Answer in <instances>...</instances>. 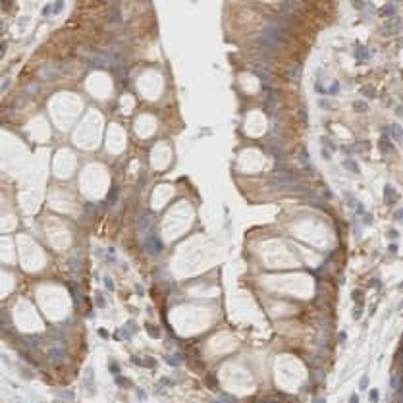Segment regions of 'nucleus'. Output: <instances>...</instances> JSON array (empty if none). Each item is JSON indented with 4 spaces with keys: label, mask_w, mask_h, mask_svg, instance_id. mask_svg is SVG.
I'll return each instance as SVG.
<instances>
[{
    "label": "nucleus",
    "mask_w": 403,
    "mask_h": 403,
    "mask_svg": "<svg viewBox=\"0 0 403 403\" xmlns=\"http://www.w3.org/2000/svg\"><path fill=\"white\" fill-rule=\"evenodd\" d=\"M390 131H392V135H393V139H395V141L401 139V129H399V126H395V123H393V126L390 127Z\"/></svg>",
    "instance_id": "nucleus-5"
},
{
    "label": "nucleus",
    "mask_w": 403,
    "mask_h": 403,
    "mask_svg": "<svg viewBox=\"0 0 403 403\" xmlns=\"http://www.w3.org/2000/svg\"><path fill=\"white\" fill-rule=\"evenodd\" d=\"M376 399H378V392L372 390V392H370V401H376Z\"/></svg>",
    "instance_id": "nucleus-16"
},
{
    "label": "nucleus",
    "mask_w": 403,
    "mask_h": 403,
    "mask_svg": "<svg viewBox=\"0 0 403 403\" xmlns=\"http://www.w3.org/2000/svg\"><path fill=\"white\" fill-rule=\"evenodd\" d=\"M355 56H357V58H366L368 54H366L365 50H363V47H357V50H355Z\"/></svg>",
    "instance_id": "nucleus-11"
},
{
    "label": "nucleus",
    "mask_w": 403,
    "mask_h": 403,
    "mask_svg": "<svg viewBox=\"0 0 403 403\" xmlns=\"http://www.w3.org/2000/svg\"><path fill=\"white\" fill-rule=\"evenodd\" d=\"M50 355H52V361H54V363H58V361H60V357H62V351L52 349V351H50Z\"/></svg>",
    "instance_id": "nucleus-10"
},
{
    "label": "nucleus",
    "mask_w": 403,
    "mask_h": 403,
    "mask_svg": "<svg viewBox=\"0 0 403 403\" xmlns=\"http://www.w3.org/2000/svg\"><path fill=\"white\" fill-rule=\"evenodd\" d=\"M361 93H363L365 97H368V98L374 97V89H372V87H363V89H361Z\"/></svg>",
    "instance_id": "nucleus-6"
},
{
    "label": "nucleus",
    "mask_w": 403,
    "mask_h": 403,
    "mask_svg": "<svg viewBox=\"0 0 403 403\" xmlns=\"http://www.w3.org/2000/svg\"><path fill=\"white\" fill-rule=\"evenodd\" d=\"M395 201H397V191L393 189L392 185H388V187H386V203H388V205H393Z\"/></svg>",
    "instance_id": "nucleus-3"
},
{
    "label": "nucleus",
    "mask_w": 403,
    "mask_h": 403,
    "mask_svg": "<svg viewBox=\"0 0 403 403\" xmlns=\"http://www.w3.org/2000/svg\"><path fill=\"white\" fill-rule=\"evenodd\" d=\"M104 286H106L108 289H114V283H112V280H110V278H104Z\"/></svg>",
    "instance_id": "nucleus-14"
},
{
    "label": "nucleus",
    "mask_w": 403,
    "mask_h": 403,
    "mask_svg": "<svg viewBox=\"0 0 403 403\" xmlns=\"http://www.w3.org/2000/svg\"><path fill=\"white\" fill-rule=\"evenodd\" d=\"M116 197H118V189H116V187H112V193H108V201H110V205H114V203H116Z\"/></svg>",
    "instance_id": "nucleus-8"
},
{
    "label": "nucleus",
    "mask_w": 403,
    "mask_h": 403,
    "mask_svg": "<svg viewBox=\"0 0 403 403\" xmlns=\"http://www.w3.org/2000/svg\"><path fill=\"white\" fill-rule=\"evenodd\" d=\"M353 108L357 110V112H366V110H368V104H366L365 100H355Z\"/></svg>",
    "instance_id": "nucleus-4"
},
{
    "label": "nucleus",
    "mask_w": 403,
    "mask_h": 403,
    "mask_svg": "<svg viewBox=\"0 0 403 403\" xmlns=\"http://www.w3.org/2000/svg\"><path fill=\"white\" fill-rule=\"evenodd\" d=\"M287 79L289 81H299L301 79V66L299 64H291L289 66V70H287Z\"/></svg>",
    "instance_id": "nucleus-2"
},
{
    "label": "nucleus",
    "mask_w": 403,
    "mask_h": 403,
    "mask_svg": "<svg viewBox=\"0 0 403 403\" xmlns=\"http://www.w3.org/2000/svg\"><path fill=\"white\" fill-rule=\"evenodd\" d=\"M207 382L210 384V388H212V390H218V382H216V378H214V376H207Z\"/></svg>",
    "instance_id": "nucleus-9"
},
{
    "label": "nucleus",
    "mask_w": 403,
    "mask_h": 403,
    "mask_svg": "<svg viewBox=\"0 0 403 403\" xmlns=\"http://www.w3.org/2000/svg\"><path fill=\"white\" fill-rule=\"evenodd\" d=\"M318 104H320V106H322V108H332V102H328V100H324V98L320 100Z\"/></svg>",
    "instance_id": "nucleus-13"
},
{
    "label": "nucleus",
    "mask_w": 403,
    "mask_h": 403,
    "mask_svg": "<svg viewBox=\"0 0 403 403\" xmlns=\"http://www.w3.org/2000/svg\"><path fill=\"white\" fill-rule=\"evenodd\" d=\"M366 384H368V376H363L361 378V388H366Z\"/></svg>",
    "instance_id": "nucleus-17"
},
{
    "label": "nucleus",
    "mask_w": 403,
    "mask_h": 403,
    "mask_svg": "<svg viewBox=\"0 0 403 403\" xmlns=\"http://www.w3.org/2000/svg\"><path fill=\"white\" fill-rule=\"evenodd\" d=\"M110 368H112L114 374H118V365H116V363H110Z\"/></svg>",
    "instance_id": "nucleus-18"
},
{
    "label": "nucleus",
    "mask_w": 403,
    "mask_h": 403,
    "mask_svg": "<svg viewBox=\"0 0 403 403\" xmlns=\"http://www.w3.org/2000/svg\"><path fill=\"white\" fill-rule=\"evenodd\" d=\"M388 237H390V239H397V232L395 230H390V232H388Z\"/></svg>",
    "instance_id": "nucleus-15"
},
{
    "label": "nucleus",
    "mask_w": 403,
    "mask_h": 403,
    "mask_svg": "<svg viewBox=\"0 0 403 403\" xmlns=\"http://www.w3.org/2000/svg\"><path fill=\"white\" fill-rule=\"evenodd\" d=\"M343 166L349 168V170H353V172H359V166H357L355 162H351V160H345V162H343Z\"/></svg>",
    "instance_id": "nucleus-7"
},
{
    "label": "nucleus",
    "mask_w": 403,
    "mask_h": 403,
    "mask_svg": "<svg viewBox=\"0 0 403 403\" xmlns=\"http://www.w3.org/2000/svg\"><path fill=\"white\" fill-rule=\"evenodd\" d=\"M390 251H392V253H397V245H395V243L390 245Z\"/></svg>",
    "instance_id": "nucleus-19"
},
{
    "label": "nucleus",
    "mask_w": 403,
    "mask_h": 403,
    "mask_svg": "<svg viewBox=\"0 0 403 403\" xmlns=\"http://www.w3.org/2000/svg\"><path fill=\"white\" fill-rule=\"evenodd\" d=\"M147 332H149V334H150V336H153V338H158V328L154 330L153 326H149V324H147Z\"/></svg>",
    "instance_id": "nucleus-12"
},
{
    "label": "nucleus",
    "mask_w": 403,
    "mask_h": 403,
    "mask_svg": "<svg viewBox=\"0 0 403 403\" xmlns=\"http://www.w3.org/2000/svg\"><path fill=\"white\" fill-rule=\"evenodd\" d=\"M145 249L149 251L150 255H158L162 251V241L156 239V235H145Z\"/></svg>",
    "instance_id": "nucleus-1"
}]
</instances>
